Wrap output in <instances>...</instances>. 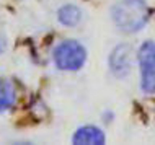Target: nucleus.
Masks as SVG:
<instances>
[{
    "label": "nucleus",
    "instance_id": "obj_2",
    "mask_svg": "<svg viewBox=\"0 0 155 145\" xmlns=\"http://www.w3.org/2000/svg\"><path fill=\"white\" fill-rule=\"evenodd\" d=\"M54 64L59 70H67V72H75L82 69L87 60V51L80 43L74 39H65L59 43L52 51Z\"/></svg>",
    "mask_w": 155,
    "mask_h": 145
},
{
    "label": "nucleus",
    "instance_id": "obj_7",
    "mask_svg": "<svg viewBox=\"0 0 155 145\" xmlns=\"http://www.w3.org/2000/svg\"><path fill=\"white\" fill-rule=\"evenodd\" d=\"M57 18L65 26H75L82 20V11H80V8L75 5H64L59 10V13H57Z\"/></svg>",
    "mask_w": 155,
    "mask_h": 145
},
{
    "label": "nucleus",
    "instance_id": "obj_8",
    "mask_svg": "<svg viewBox=\"0 0 155 145\" xmlns=\"http://www.w3.org/2000/svg\"><path fill=\"white\" fill-rule=\"evenodd\" d=\"M3 49H5V39H3V36L0 34V54L3 52Z\"/></svg>",
    "mask_w": 155,
    "mask_h": 145
},
{
    "label": "nucleus",
    "instance_id": "obj_5",
    "mask_svg": "<svg viewBox=\"0 0 155 145\" xmlns=\"http://www.w3.org/2000/svg\"><path fill=\"white\" fill-rule=\"evenodd\" d=\"M74 143H90V145H101L104 143V134L101 129L95 126H85V127H80L77 132L74 134V139H72Z\"/></svg>",
    "mask_w": 155,
    "mask_h": 145
},
{
    "label": "nucleus",
    "instance_id": "obj_1",
    "mask_svg": "<svg viewBox=\"0 0 155 145\" xmlns=\"http://www.w3.org/2000/svg\"><path fill=\"white\" fill-rule=\"evenodd\" d=\"M150 16L145 0H119L111 10L114 24L124 33H137L147 24Z\"/></svg>",
    "mask_w": 155,
    "mask_h": 145
},
{
    "label": "nucleus",
    "instance_id": "obj_6",
    "mask_svg": "<svg viewBox=\"0 0 155 145\" xmlns=\"http://www.w3.org/2000/svg\"><path fill=\"white\" fill-rule=\"evenodd\" d=\"M16 101V92L12 82L0 80V111L12 109Z\"/></svg>",
    "mask_w": 155,
    "mask_h": 145
},
{
    "label": "nucleus",
    "instance_id": "obj_3",
    "mask_svg": "<svg viewBox=\"0 0 155 145\" xmlns=\"http://www.w3.org/2000/svg\"><path fill=\"white\" fill-rule=\"evenodd\" d=\"M140 67V88L144 93H155V44L145 41L137 52Z\"/></svg>",
    "mask_w": 155,
    "mask_h": 145
},
{
    "label": "nucleus",
    "instance_id": "obj_4",
    "mask_svg": "<svg viewBox=\"0 0 155 145\" xmlns=\"http://www.w3.org/2000/svg\"><path fill=\"white\" fill-rule=\"evenodd\" d=\"M132 67V49L129 44H119L113 49L110 56V69L116 77L123 78L131 72Z\"/></svg>",
    "mask_w": 155,
    "mask_h": 145
}]
</instances>
